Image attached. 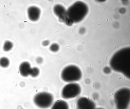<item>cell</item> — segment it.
<instances>
[{"mask_svg": "<svg viewBox=\"0 0 130 109\" xmlns=\"http://www.w3.org/2000/svg\"><path fill=\"white\" fill-rule=\"evenodd\" d=\"M27 14L29 19L31 21H35L39 18L41 11L38 7L35 6H31L27 9Z\"/></svg>", "mask_w": 130, "mask_h": 109, "instance_id": "cell-8", "label": "cell"}, {"mask_svg": "<svg viewBox=\"0 0 130 109\" xmlns=\"http://www.w3.org/2000/svg\"><path fill=\"white\" fill-rule=\"evenodd\" d=\"M50 41L48 40H45L42 42V44L43 46H48L50 44Z\"/></svg>", "mask_w": 130, "mask_h": 109, "instance_id": "cell-18", "label": "cell"}, {"mask_svg": "<svg viewBox=\"0 0 130 109\" xmlns=\"http://www.w3.org/2000/svg\"><path fill=\"white\" fill-rule=\"evenodd\" d=\"M43 61V58L41 57H38L36 59V62L39 64L42 63Z\"/></svg>", "mask_w": 130, "mask_h": 109, "instance_id": "cell-16", "label": "cell"}, {"mask_svg": "<svg viewBox=\"0 0 130 109\" xmlns=\"http://www.w3.org/2000/svg\"><path fill=\"white\" fill-rule=\"evenodd\" d=\"M54 98L51 93L46 92H39L34 97L33 101L39 107L46 109L50 107L53 102Z\"/></svg>", "mask_w": 130, "mask_h": 109, "instance_id": "cell-5", "label": "cell"}, {"mask_svg": "<svg viewBox=\"0 0 130 109\" xmlns=\"http://www.w3.org/2000/svg\"><path fill=\"white\" fill-rule=\"evenodd\" d=\"M49 49L51 51L53 52H56L59 49V46L58 44L54 43L51 45Z\"/></svg>", "mask_w": 130, "mask_h": 109, "instance_id": "cell-15", "label": "cell"}, {"mask_svg": "<svg viewBox=\"0 0 130 109\" xmlns=\"http://www.w3.org/2000/svg\"><path fill=\"white\" fill-rule=\"evenodd\" d=\"M95 109H104L102 108H95Z\"/></svg>", "mask_w": 130, "mask_h": 109, "instance_id": "cell-19", "label": "cell"}, {"mask_svg": "<svg viewBox=\"0 0 130 109\" xmlns=\"http://www.w3.org/2000/svg\"><path fill=\"white\" fill-rule=\"evenodd\" d=\"M88 11L87 6L83 2L78 1L74 3L67 10L68 17L74 23L81 21L85 17Z\"/></svg>", "mask_w": 130, "mask_h": 109, "instance_id": "cell-2", "label": "cell"}, {"mask_svg": "<svg viewBox=\"0 0 130 109\" xmlns=\"http://www.w3.org/2000/svg\"><path fill=\"white\" fill-rule=\"evenodd\" d=\"M82 76L81 71L76 66L71 65L65 67L62 71L61 77L64 81L71 83L78 81Z\"/></svg>", "mask_w": 130, "mask_h": 109, "instance_id": "cell-4", "label": "cell"}, {"mask_svg": "<svg viewBox=\"0 0 130 109\" xmlns=\"http://www.w3.org/2000/svg\"><path fill=\"white\" fill-rule=\"evenodd\" d=\"M13 46V44L12 42L9 40H7L4 44L3 50L6 52L8 51L12 48Z\"/></svg>", "mask_w": 130, "mask_h": 109, "instance_id": "cell-13", "label": "cell"}, {"mask_svg": "<svg viewBox=\"0 0 130 109\" xmlns=\"http://www.w3.org/2000/svg\"><path fill=\"white\" fill-rule=\"evenodd\" d=\"M81 92V88L78 84L70 83L63 87L61 92V96L64 99H71L78 95Z\"/></svg>", "mask_w": 130, "mask_h": 109, "instance_id": "cell-6", "label": "cell"}, {"mask_svg": "<svg viewBox=\"0 0 130 109\" xmlns=\"http://www.w3.org/2000/svg\"><path fill=\"white\" fill-rule=\"evenodd\" d=\"M110 65L114 71L130 77V48H123L116 52L110 61Z\"/></svg>", "mask_w": 130, "mask_h": 109, "instance_id": "cell-1", "label": "cell"}, {"mask_svg": "<svg viewBox=\"0 0 130 109\" xmlns=\"http://www.w3.org/2000/svg\"><path fill=\"white\" fill-rule=\"evenodd\" d=\"M51 109H69L67 103L64 101L58 100L54 103Z\"/></svg>", "mask_w": 130, "mask_h": 109, "instance_id": "cell-11", "label": "cell"}, {"mask_svg": "<svg viewBox=\"0 0 130 109\" xmlns=\"http://www.w3.org/2000/svg\"><path fill=\"white\" fill-rule=\"evenodd\" d=\"M40 73L39 69L36 67L31 68L30 75L32 77H35L39 75Z\"/></svg>", "mask_w": 130, "mask_h": 109, "instance_id": "cell-14", "label": "cell"}, {"mask_svg": "<svg viewBox=\"0 0 130 109\" xmlns=\"http://www.w3.org/2000/svg\"><path fill=\"white\" fill-rule=\"evenodd\" d=\"M114 100L117 109H127L130 103V89L123 88L117 90L114 94Z\"/></svg>", "mask_w": 130, "mask_h": 109, "instance_id": "cell-3", "label": "cell"}, {"mask_svg": "<svg viewBox=\"0 0 130 109\" xmlns=\"http://www.w3.org/2000/svg\"><path fill=\"white\" fill-rule=\"evenodd\" d=\"M31 68L29 63L26 61L23 62L19 66L20 73L22 76L27 77L30 75Z\"/></svg>", "mask_w": 130, "mask_h": 109, "instance_id": "cell-9", "label": "cell"}, {"mask_svg": "<svg viewBox=\"0 0 130 109\" xmlns=\"http://www.w3.org/2000/svg\"><path fill=\"white\" fill-rule=\"evenodd\" d=\"M10 64L9 59L6 57H3L0 58V66L3 68L7 67Z\"/></svg>", "mask_w": 130, "mask_h": 109, "instance_id": "cell-12", "label": "cell"}, {"mask_svg": "<svg viewBox=\"0 0 130 109\" xmlns=\"http://www.w3.org/2000/svg\"><path fill=\"white\" fill-rule=\"evenodd\" d=\"M104 72L106 74H109L111 72V69L108 67H105L104 69Z\"/></svg>", "mask_w": 130, "mask_h": 109, "instance_id": "cell-17", "label": "cell"}, {"mask_svg": "<svg viewBox=\"0 0 130 109\" xmlns=\"http://www.w3.org/2000/svg\"><path fill=\"white\" fill-rule=\"evenodd\" d=\"M77 109H95V103L91 99L85 97L78 99L76 103Z\"/></svg>", "mask_w": 130, "mask_h": 109, "instance_id": "cell-7", "label": "cell"}, {"mask_svg": "<svg viewBox=\"0 0 130 109\" xmlns=\"http://www.w3.org/2000/svg\"><path fill=\"white\" fill-rule=\"evenodd\" d=\"M53 10L54 13L58 17L59 19L63 17L67 13V10L63 6L60 4H58L55 5Z\"/></svg>", "mask_w": 130, "mask_h": 109, "instance_id": "cell-10", "label": "cell"}]
</instances>
